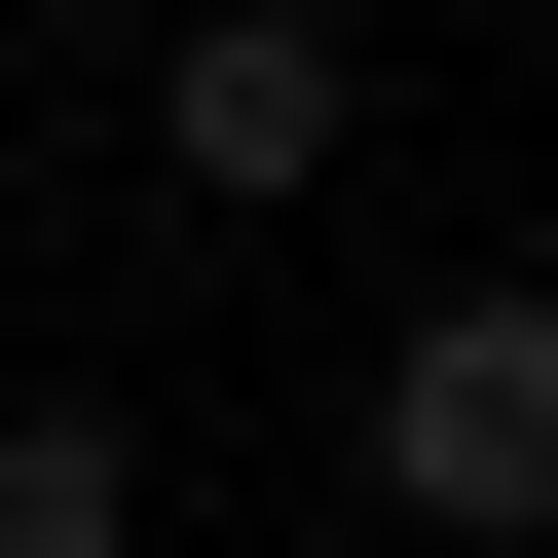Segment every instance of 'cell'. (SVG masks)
<instances>
[{"label":"cell","mask_w":558,"mask_h":558,"mask_svg":"<svg viewBox=\"0 0 558 558\" xmlns=\"http://www.w3.org/2000/svg\"><path fill=\"white\" fill-rule=\"evenodd\" d=\"M38 38H149V0H38Z\"/></svg>","instance_id":"cell-4"},{"label":"cell","mask_w":558,"mask_h":558,"mask_svg":"<svg viewBox=\"0 0 558 558\" xmlns=\"http://www.w3.org/2000/svg\"><path fill=\"white\" fill-rule=\"evenodd\" d=\"M373 521H447V558H558V260H447V299L373 336Z\"/></svg>","instance_id":"cell-1"},{"label":"cell","mask_w":558,"mask_h":558,"mask_svg":"<svg viewBox=\"0 0 558 558\" xmlns=\"http://www.w3.org/2000/svg\"><path fill=\"white\" fill-rule=\"evenodd\" d=\"M0 558H149V410H75V373H0Z\"/></svg>","instance_id":"cell-3"},{"label":"cell","mask_w":558,"mask_h":558,"mask_svg":"<svg viewBox=\"0 0 558 558\" xmlns=\"http://www.w3.org/2000/svg\"><path fill=\"white\" fill-rule=\"evenodd\" d=\"M373 149V38H336V0H149V186L186 223H299Z\"/></svg>","instance_id":"cell-2"}]
</instances>
